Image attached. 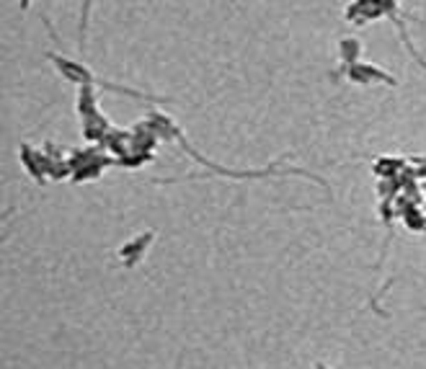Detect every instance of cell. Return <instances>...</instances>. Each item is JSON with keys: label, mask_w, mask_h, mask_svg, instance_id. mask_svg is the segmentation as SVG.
Listing matches in <instances>:
<instances>
[{"label": "cell", "mask_w": 426, "mask_h": 369, "mask_svg": "<svg viewBox=\"0 0 426 369\" xmlns=\"http://www.w3.org/2000/svg\"><path fill=\"white\" fill-rule=\"evenodd\" d=\"M47 60H52V65L62 73V78H68V83H78V86H103V88L116 90V93H129V96H135V99H145V93H140V90L124 88V86H116V83L96 78L83 62H73V60H68V57L60 55V52H47Z\"/></svg>", "instance_id": "obj_1"}, {"label": "cell", "mask_w": 426, "mask_h": 369, "mask_svg": "<svg viewBox=\"0 0 426 369\" xmlns=\"http://www.w3.org/2000/svg\"><path fill=\"white\" fill-rule=\"evenodd\" d=\"M336 75H347L351 83L359 86H372V83H385V86H398V80L392 78L388 70L372 65V62H354V65H341Z\"/></svg>", "instance_id": "obj_2"}, {"label": "cell", "mask_w": 426, "mask_h": 369, "mask_svg": "<svg viewBox=\"0 0 426 369\" xmlns=\"http://www.w3.org/2000/svg\"><path fill=\"white\" fill-rule=\"evenodd\" d=\"M101 147L106 153H112L116 160L124 157L127 153H132V129H116V127H112L109 134L103 137Z\"/></svg>", "instance_id": "obj_3"}, {"label": "cell", "mask_w": 426, "mask_h": 369, "mask_svg": "<svg viewBox=\"0 0 426 369\" xmlns=\"http://www.w3.org/2000/svg\"><path fill=\"white\" fill-rule=\"evenodd\" d=\"M18 153H21L23 168H26V170H29V173H32V176H34L36 181H39V183H45V181L49 179V170H47V157H45V153H36L34 147L26 145V142L21 145V150H18Z\"/></svg>", "instance_id": "obj_4"}, {"label": "cell", "mask_w": 426, "mask_h": 369, "mask_svg": "<svg viewBox=\"0 0 426 369\" xmlns=\"http://www.w3.org/2000/svg\"><path fill=\"white\" fill-rule=\"evenodd\" d=\"M80 122H83V137H86L88 142H99V145H101L103 137L112 129V122H109L101 112L88 114V116H83Z\"/></svg>", "instance_id": "obj_5"}, {"label": "cell", "mask_w": 426, "mask_h": 369, "mask_svg": "<svg viewBox=\"0 0 426 369\" xmlns=\"http://www.w3.org/2000/svg\"><path fill=\"white\" fill-rule=\"evenodd\" d=\"M153 243V233H145L140 235L137 240H132V243H127V246L122 248V258H124V266H135L140 258L145 256V248Z\"/></svg>", "instance_id": "obj_6"}, {"label": "cell", "mask_w": 426, "mask_h": 369, "mask_svg": "<svg viewBox=\"0 0 426 369\" xmlns=\"http://www.w3.org/2000/svg\"><path fill=\"white\" fill-rule=\"evenodd\" d=\"M101 112L99 109V93H96V86H80L78 88V114L80 119L88 116V114Z\"/></svg>", "instance_id": "obj_7"}, {"label": "cell", "mask_w": 426, "mask_h": 369, "mask_svg": "<svg viewBox=\"0 0 426 369\" xmlns=\"http://www.w3.org/2000/svg\"><path fill=\"white\" fill-rule=\"evenodd\" d=\"M359 52H362V44H359L357 39L347 36V39L338 42V57H341V65L344 67L359 62Z\"/></svg>", "instance_id": "obj_8"}, {"label": "cell", "mask_w": 426, "mask_h": 369, "mask_svg": "<svg viewBox=\"0 0 426 369\" xmlns=\"http://www.w3.org/2000/svg\"><path fill=\"white\" fill-rule=\"evenodd\" d=\"M403 168L405 163L401 157H380V160H375V173H380L382 179H395Z\"/></svg>", "instance_id": "obj_9"}, {"label": "cell", "mask_w": 426, "mask_h": 369, "mask_svg": "<svg viewBox=\"0 0 426 369\" xmlns=\"http://www.w3.org/2000/svg\"><path fill=\"white\" fill-rule=\"evenodd\" d=\"M153 160V153H140V150H132V153H127L124 157H119L116 163L124 168H140L145 166V163H150Z\"/></svg>", "instance_id": "obj_10"}, {"label": "cell", "mask_w": 426, "mask_h": 369, "mask_svg": "<svg viewBox=\"0 0 426 369\" xmlns=\"http://www.w3.org/2000/svg\"><path fill=\"white\" fill-rule=\"evenodd\" d=\"M29 5H32V0H21V8H23V11H26Z\"/></svg>", "instance_id": "obj_11"}, {"label": "cell", "mask_w": 426, "mask_h": 369, "mask_svg": "<svg viewBox=\"0 0 426 369\" xmlns=\"http://www.w3.org/2000/svg\"><path fill=\"white\" fill-rule=\"evenodd\" d=\"M318 369H325V367H323V364H318Z\"/></svg>", "instance_id": "obj_12"}]
</instances>
